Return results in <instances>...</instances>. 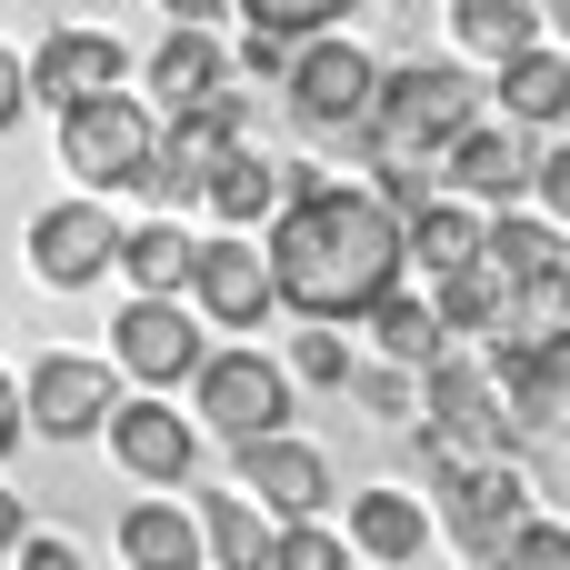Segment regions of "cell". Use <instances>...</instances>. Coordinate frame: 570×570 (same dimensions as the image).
Returning <instances> with one entry per match:
<instances>
[{
	"label": "cell",
	"mask_w": 570,
	"mask_h": 570,
	"mask_svg": "<svg viewBox=\"0 0 570 570\" xmlns=\"http://www.w3.org/2000/svg\"><path fill=\"white\" fill-rule=\"evenodd\" d=\"M411 261V220L391 210V190L371 180H331V170H281V210H271V281L281 311L301 321H371L381 291H401Z\"/></svg>",
	"instance_id": "1"
},
{
	"label": "cell",
	"mask_w": 570,
	"mask_h": 570,
	"mask_svg": "<svg viewBox=\"0 0 570 570\" xmlns=\"http://www.w3.org/2000/svg\"><path fill=\"white\" fill-rule=\"evenodd\" d=\"M471 120H481V80H471L461 60H401V70H381V100H371V120H361V150H371V170H381V160L441 170V150H451Z\"/></svg>",
	"instance_id": "2"
},
{
	"label": "cell",
	"mask_w": 570,
	"mask_h": 570,
	"mask_svg": "<svg viewBox=\"0 0 570 570\" xmlns=\"http://www.w3.org/2000/svg\"><path fill=\"white\" fill-rule=\"evenodd\" d=\"M150 160H160V110L140 100V90H90V100H70L60 110V170L80 180V190H150Z\"/></svg>",
	"instance_id": "3"
},
{
	"label": "cell",
	"mask_w": 570,
	"mask_h": 570,
	"mask_svg": "<svg viewBox=\"0 0 570 570\" xmlns=\"http://www.w3.org/2000/svg\"><path fill=\"white\" fill-rule=\"evenodd\" d=\"M291 361H271V351H200V371H190V411H200V431H220V441H261V431H291Z\"/></svg>",
	"instance_id": "4"
},
{
	"label": "cell",
	"mask_w": 570,
	"mask_h": 570,
	"mask_svg": "<svg viewBox=\"0 0 570 570\" xmlns=\"http://www.w3.org/2000/svg\"><path fill=\"white\" fill-rule=\"evenodd\" d=\"M281 90H291V120L301 130H361L371 100H381V60L361 40H341V30H311L291 50V80Z\"/></svg>",
	"instance_id": "5"
},
{
	"label": "cell",
	"mask_w": 570,
	"mask_h": 570,
	"mask_svg": "<svg viewBox=\"0 0 570 570\" xmlns=\"http://www.w3.org/2000/svg\"><path fill=\"white\" fill-rule=\"evenodd\" d=\"M200 321L180 311V291H130L120 301V321H110V361H120V381H140V391H180L190 371H200Z\"/></svg>",
	"instance_id": "6"
},
{
	"label": "cell",
	"mask_w": 570,
	"mask_h": 570,
	"mask_svg": "<svg viewBox=\"0 0 570 570\" xmlns=\"http://www.w3.org/2000/svg\"><path fill=\"white\" fill-rule=\"evenodd\" d=\"M491 371H501L511 441H570V321L501 341V361H491Z\"/></svg>",
	"instance_id": "7"
},
{
	"label": "cell",
	"mask_w": 570,
	"mask_h": 570,
	"mask_svg": "<svg viewBox=\"0 0 570 570\" xmlns=\"http://www.w3.org/2000/svg\"><path fill=\"white\" fill-rule=\"evenodd\" d=\"M441 180L461 190V200H481V210H511V200H531V180H541V140H531V120H511V110H481L451 150H441Z\"/></svg>",
	"instance_id": "8"
},
{
	"label": "cell",
	"mask_w": 570,
	"mask_h": 570,
	"mask_svg": "<svg viewBox=\"0 0 570 570\" xmlns=\"http://www.w3.org/2000/svg\"><path fill=\"white\" fill-rule=\"evenodd\" d=\"M20 401H30V431H40V441H100V421L120 411V361L40 351L30 381H20Z\"/></svg>",
	"instance_id": "9"
},
{
	"label": "cell",
	"mask_w": 570,
	"mask_h": 570,
	"mask_svg": "<svg viewBox=\"0 0 570 570\" xmlns=\"http://www.w3.org/2000/svg\"><path fill=\"white\" fill-rule=\"evenodd\" d=\"M100 271H120V220H110V200H100V190L50 200V210L30 220V281H40V291H90Z\"/></svg>",
	"instance_id": "10"
},
{
	"label": "cell",
	"mask_w": 570,
	"mask_h": 570,
	"mask_svg": "<svg viewBox=\"0 0 570 570\" xmlns=\"http://www.w3.org/2000/svg\"><path fill=\"white\" fill-rule=\"evenodd\" d=\"M190 311H200L210 331H261V321L281 311L271 240H250V230H220V240H200V261H190Z\"/></svg>",
	"instance_id": "11"
},
{
	"label": "cell",
	"mask_w": 570,
	"mask_h": 570,
	"mask_svg": "<svg viewBox=\"0 0 570 570\" xmlns=\"http://www.w3.org/2000/svg\"><path fill=\"white\" fill-rule=\"evenodd\" d=\"M100 441H110V461H120L130 481H150V491H180V481L200 471V421H180L160 391H120V411L100 421Z\"/></svg>",
	"instance_id": "12"
},
{
	"label": "cell",
	"mask_w": 570,
	"mask_h": 570,
	"mask_svg": "<svg viewBox=\"0 0 570 570\" xmlns=\"http://www.w3.org/2000/svg\"><path fill=\"white\" fill-rule=\"evenodd\" d=\"M521 511H531V481H521L511 451H491V461H471L461 481H441V531H451L471 561H501V541L521 531Z\"/></svg>",
	"instance_id": "13"
},
{
	"label": "cell",
	"mask_w": 570,
	"mask_h": 570,
	"mask_svg": "<svg viewBox=\"0 0 570 570\" xmlns=\"http://www.w3.org/2000/svg\"><path fill=\"white\" fill-rule=\"evenodd\" d=\"M230 140H240V90L170 110V120H160V160H150V200H170V210H180V200H200Z\"/></svg>",
	"instance_id": "14"
},
{
	"label": "cell",
	"mask_w": 570,
	"mask_h": 570,
	"mask_svg": "<svg viewBox=\"0 0 570 570\" xmlns=\"http://www.w3.org/2000/svg\"><path fill=\"white\" fill-rule=\"evenodd\" d=\"M421 421L451 431V441H471V451H511V411H501V371H491V361L441 351V361L421 371Z\"/></svg>",
	"instance_id": "15"
},
{
	"label": "cell",
	"mask_w": 570,
	"mask_h": 570,
	"mask_svg": "<svg viewBox=\"0 0 570 570\" xmlns=\"http://www.w3.org/2000/svg\"><path fill=\"white\" fill-rule=\"evenodd\" d=\"M230 481H240L261 511H281V521H301V511H331V461H321L301 431H261V441H230Z\"/></svg>",
	"instance_id": "16"
},
{
	"label": "cell",
	"mask_w": 570,
	"mask_h": 570,
	"mask_svg": "<svg viewBox=\"0 0 570 570\" xmlns=\"http://www.w3.org/2000/svg\"><path fill=\"white\" fill-rule=\"evenodd\" d=\"M120 70H130V50H120L110 30H80V20H70V30H50V40L30 50V100H40V110H70V100L110 90Z\"/></svg>",
	"instance_id": "17"
},
{
	"label": "cell",
	"mask_w": 570,
	"mask_h": 570,
	"mask_svg": "<svg viewBox=\"0 0 570 570\" xmlns=\"http://www.w3.org/2000/svg\"><path fill=\"white\" fill-rule=\"evenodd\" d=\"M140 80H150L160 110H190V100H220V90H230V50L210 40V20H170V40L150 50Z\"/></svg>",
	"instance_id": "18"
},
{
	"label": "cell",
	"mask_w": 570,
	"mask_h": 570,
	"mask_svg": "<svg viewBox=\"0 0 570 570\" xmlns=\"http://www.w3.org/2000/svg\"><path fill=\"white\" fill-rule=\"evenodd\" d=\"M431 511L411 501V491H351V551L361 561H381V570H411L421 551H431Z\"/></svg>",
	"instance_id": "19"
},
{
	"label": "cell",
	"mask_w": 570,
	"mask_h": 570,
	"mask_svg": "<svg viewBox=\"0 0 570 570\" xmlns=\"http://www.w3.org/2000/svg\"><path fill=\"white\" fill-rule=\"evenodd\" d=\"M501 110L531 120V130L570 120V40H531V50L501 60Z\"/></svg>",
	"instance_id": "20"
},
{
	"label": "cell",
	"mask_w": 570,
	"mask_h": 570,
	"mask_svg": "<svg viewBox=\"0 0 570 570\" xmlns=\"http://www.w3.org/2000/svg\"><path fill=\"white\" fill-rule=\"evenodd\" d=\"M200 210H210L220 230H261V220L281 210V160H261L250 140H230L220 170H210V190H200Z\"/></svg>",
	"instance_id": "21"
},
{
	"label": "cell",
	"mask_w": 570,
	"mask_h": 570,
	"mask_svg": "<svg viewBox=\"0 0 570 570\" xmlns=\"http://www.w3.org/2000/svg\"><path fill=\"white\" fill-rule=\"evenodd\" d=\"M481 250H491V210H481V200H421V210H411V261H421L431 281H441V271H471Z\"/></svg>",
	"instance_id": "22"
},
{
	"label": "cell",
	"mask_w": 570,
	"mask_h": 570,
	"mask_svg": "<svg viewBox=\"0 0 570 570\" xmlns=\"http://www.w3.org/2000/svg\"><path fill=\"white\" fill-rule=\"evenodd\" d=\"M120 561H140V570H190V561H210V541H200V511L130 501V511H120Z\"/></svg>",
	"instance_id": "23"
},
{
	"label": "cell",
	"mask_w": 570,
	"mask_h": 570,
	"mask_svg": "<svg viewBox=\"0 0 570 570\" xmlns=\"http://www.w3.org/2000/svg\"><path fill=\"white\" fill-rule=\"evenodd\" d=\"M200 541H210L220 570H261L271 541H281V511H261L250 491H210V501H200Z\"/></svg>",
	"instance_id": "24"
},
{
	"label": "cell",
	"mask_w": 570,
	"mask_h": 570,
	"mask_svg": "<svg viewBox=\"0 0 570 570\" xmlns=\"http://www.w3.org/2000/svg\"><path fill=\"white\" fill-rule=\"evenodd\" d=\"M551 20H541V0H451V40L471 50V60H511V50H531Z\"/></svg>",
	"instance_id": "25"
},
{
	"label": "cell",
	"mask_w": 570,
	"mask_h": 570,
	"mask_svg": "<svg viewBox=\"0 0 570 570\" xmlns=\"http://www.w3.org/2000/svg\"><path fill=\"white\" fill-rule=\"evenodd\" d=\"M190 261H200V240H190L180 220L120 230V281H130V291H180V301H190Z\"/></svg>",
	"instance_id": "26"
},
{
	"label": "cell",
	"mask_w": 570,
	"mask_h": 570,
	"mask_svg": "<svg viewBox=\"0 0 570 570\" xmlns=\"http://www.w3.org/2000/svg\"><path fill=\"white\" fill-rule=\"evenodd\" d=\"M371 331H381V351L411 361V371H431V361L451 351V321H441V301H421V291H381V301H371Z\"/></svg>",
	"instance_id": "27"
},
{
	"label": "cell",
	"mask_w": 570,
	"mask_h": 570,
	"mask_svg": "<svg viewBox=\"0 0 570 570\" xmlns=\"http://www.w3.org/2000/svg\"><path fill=\"white\" fill-rule=\"evenodd\" d=\"M351 401H361L371 421H391V431H411V421H421V371L381 351V371H351Z\"/></svg>",
	"instance_id": "28"
},
{
	"label": "cell",
	"mask_w": 570,
	"mask_h": 570,
	"mask_svg": "<svg viewBox=\"0 0 570 570\" xmlns=\"http://www.w3.org/2000/svg\"><path fill=\"white\" fill-rule=\"evenodd\" d=\"M351 341H341V321H311L301 341H291V381H311V391H351Z\"/></svg>",
	"instance_id": "29"
},
{
	"label": "cell",
	"mask_w": 570,
	"mask_h": 570,
	"mask_svg": "<svg viewBox=\"0 0 570 570\" xmlns=\"http://www.w3.org/2000/svg\"><path fill=\"white\" fill-rule=\"evenodd\" d=\"M271 561H281V570H341V561H351V531H331L321 511H301V521H281Z\"/></svg>",
	"instance_id": "30"
},
{
	"label": "cell",
	"mask_w": 570,
	"mask_h": 570,
	"mask_svg": "<svg viewBox=\"0 0 570 570\" xmlns=\"http://www.w3.org/2000/svg\"><path fill=\"white\" fill-rule=\"evenodd\" d=\"M230 10L281 30V40H311V30H341V10H361V0H230Z\"/></svg>",
	"instance_id": "31"
},
{
	"label": "cell",
	"mask_w": 570,
	"mask_h": 570,
	"mask_svg": "<svg viewBox=\"0 0 570 570\" xmlns=\"http://www.w3.org/2000/svg\"><path fill=\"white\" fill-rule=\"evenodd\" d=\"M511 561H531V570H570V531H561V521H531V511H521V531L501 541V570H511Z\"/></svg>",
	"instance_id": "32"
},
{
	"label": "cell",
	"mask_w": 570,
	"mask_h": 570,
	"mask_svg": "<svg viewBox=\"0 0 570 570\" xmlns=\"http://www.w3.org/2000/svg\"><path fill=\"white\" fill-rule=\"evenodd\" d=\"M291 50H301V40H281V30H261V20H250V30H240V50H230V70H250V80H291Z\"/></svg>",
	"instance_id": "33"
},
{
	"label": "cell",
	"mask_w": 570,
	"mask_h": 570,
	"mask_svg": "<svg viewBox=\"0 0 570 570\" xmlns=\"http://www.w3.org/2000/svg\"><path fill=\"white\" fill-rule=\"evenodd\" d=\"M531 200H541L551 220H570V140H551V150H541V180H531Z\"/></svg>",
	"instance_id": "34"
},
{
	"label": "cell",
	"mask_w": 570,
	"mask_h": 570,
	"mask_svg": "<svg viewBox=\"0 0 570 570\" xmlns=\"http://www.w3.org/2000/svg\"><path fill=\"white\" fill-rule=\"evenodd\" d=\"M20 110H30V60L0 40V130H20Z\"/></svg>",
	"instance_id": "35"
},
{
	"label": "cell",
	"mask_w": 570,
	"mask_h": 570,
	"mask_svg": "<svg viewBox=\"0 0 570 570\" xmlns=\"http://www.w3.org/2000/svg\"><path fill=\"white\" fill-rule=\"evenodd\" d=\"M20 441H30V401H20V381L0 371V461H10Z\"/></svg>",
	"instance_id": "36"
},
{
	"label": "cell",
	"mask_w": 570,
	"mask_h": 570,
	"mask_svg": "<svg viewBox=\"0 0 570 570\" xmlns=\"http://www.w3.org/2000/svg\"><path fill=\"white\" fill-rule=\"evenodd\" d=\"M20 561H30V570H80V551L50 541V531H20Z\"/></svg>",
	"instance_id": "37"
},
{
	"label": "cell",
	"mask_w": 570,
	"mask_h": 570,
	"mask_svg": "<svg viewBox=\"0 0 570 570\" xmlns=\"http://www.w3.org/2000/svg\"><path fill=\"white\" fill-rule=\"evenodd\" d=\"M20 531H30V521H20V491H10V481H0V561H10V551H20Z\"/></svg>",
	"instance_id": "38"
},
{
	"label": "cell",
	"mask_w": 570,
	"mask_h": 570,
	"mask_svg": "<svg viewBox=\"0 0 570 570\" xmlns=\"http://www.w3.org/2000/svg\"><path fill=\"white\" fill-rule=\"evenodd\" d=\"M160 10H170V20H210L220 0H160Z\"/></svg>",
	"instance_id": "39"
},
{
	"label": "cell",
	"mask_w": 570,
	"mask_h": 570,
	"mask_svg": "<svg viewBox=\"0 0 570 570\" xmlns=\"http://www.w3.org/2000/svg\"><path fill=\"white\" fill-rule=\"evenodd\" d=\"M541 20H551V40H570V0H541Z\"/></svg>",
	"instance_id": "40"
},
{
	"label": "cell",
	"mask_w": 570,
	"mask_h": 570,
	"mask_svg": "<svg viewBox=\"0 0 570 570\" xmlns=\"http://www.w3.org/2000/svg\"><path fill=\"white\" fill-rule=\"evenodd\" d=\"M381 10H421V0H381Z\"/></svg>",
	"instance_id": "41"
}]
</instances>
